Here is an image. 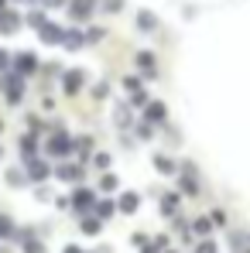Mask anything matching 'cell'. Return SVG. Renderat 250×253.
<instances>
[{"mask_svg":"<svg viewBox=\"0 0 250 253\" xmlns=\"http://www.w3.org/2000/svg\"><path fill=\"white\" fill-rule=\"evenodd\" d=\"M86 10H93V0H76V7H72V14H76V17H83Z\"/></svg>","mask_w":250,"mask_h":253,"instance_id":"6da1fadb","label":"cell"},{"mask_svg":"<svg viewBox=\"0 0 250 253\" xmlns=\"http://www.w3.org/2000/svg\"><path fill=\"white\" fill-rule=\"evenodd\" d=\"M141 28H154V17L151 14H141Z\"/></svg>","mask_w":250,"mask_h":253,"instance_id":"7a4b0ae2","label":"cell"}]
</instances>
